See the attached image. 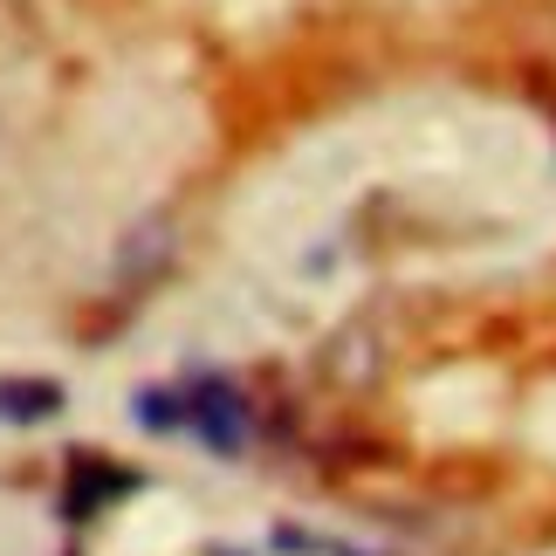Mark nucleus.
<instances>
[{
  "instance_id": "1",
  "label": "nucleus",
  "mask_w": 556,
  "mask_h": 556,
  "mask_svg": "<svg viewBox=\"0 0 556 556\" xmlns=\"http://www.w3.org/2000/svg\"><path fill=\"white\" fill-rule=\"evenodd\" d=\"M179 426L200 433V446H213V454H241L248 433H254V413H248L241 384L220 378V371H206V378H192L179 392Z\"/></svg>"
},
{
  "instance_id": "2",
  "label": "nucleus",
  "mask_w": 556,
  "mask_h": 556,
  "mask_svg": "<svg viewBox=\"0 0 556 556\" xmlns=\"http://www.w3.org/2000/svg\"><path fill=\"white\" fill-rule=\"evenodd\" d=\"M62 405H70V392L55 378H0V426H41Z\"/></svg>"
},
{
  "instance_id": "3",
  "label": "nucleus",
  "mask_w": 556,
  "mask_h": 556,
  "mask_svg": "<svg viewBox=\"0 0 556 556\" xmlns=\"http://www.w3.org/2000/svg\"><path fill=\"white\" fill-rule=\"evenodd\" d=\"M275 549H289V556H365L337 536H309V529H275Z\"/></svg>"
}]
</instances>
